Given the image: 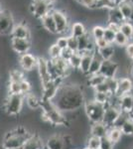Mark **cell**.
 Returning a JSON list of instances; mask_svg holds the SVG:
<instances>
[{
	"label": "cell",
	"instance_id": "cell-1",
	"mask_svg": "<svg viewBox=\"0 0 133 149\" xmlns=\"http://www.w3.org/2000/svg\"><path fill=\"white\" fill-rule=\"evenodd\" d=\"M51 102L63 113L76 111L86 102L84 92L78 85H61Z\"/></svg>",
	"mask_w": 133,
	"mask_h": 149
},
{
	"label": "cell",
	"instance_id": "cell-2",
	"mask_svg": "<svg viewBox=\"0 0 133 149\" xmlns=\"http://www.w3.org/2000/svg\"><path fill=\"white\" fill-rule=\"evenodd\" d=\"M32 135L29 133L27 129L23 126H18L12 129L5 135L2 142V148L4 149H15L23 147L24 143Z\"/></svg>",
	"mask_w": 133,
	"mask_h": 149
},
{
	"label": "cell",
	"instance_id": "cell-3",
	"mask_svg": "<svg viewBox=\"0 0 133 149\" xmlns=\"http://www.w3.org/2000/svg\"><path fill=\"white\" fill-rule=\"evenodd\" d=\"M43 109V118L53 125H65L68 123L64 113L60 111L51 100H43L41 103Z\"/></svg>",
	"mask_w": 133,
	"mask_h": 149
},
{
	"label": "cell",
	"instance_id": "cell-4",
	"mask_svg": "<svg viewBox=\"0 0 133 149\" xmlns=\"http://www.w3.org/2000/svg\"><path fill=\"white\" fill-rule=\"evenodd\" d=\"M84 111L88 116V118L93 123H96V122L102 121L103 113H104L105 107L102 104L95 102L93 100H86L84 104Z\"/></svg>",
	"mask_w": 133,
	"mask_h": 149
},
{
	"label": "cell",
	"instance_id": "cell-5",
	"mask_svg": "<svg viewBox=\"0 0 133 149\" xmlns=\"http://www.w3.org/2000/svg\"><path fill=\"white\" fill-rule=\"evenodd\" d=\"M29 8L31 14H33L34 17L39 20L54 10L53 3L48 0H33Z\"/></svg>",
	"mask_w": 133,
	"mask_h": 149
},
{
	"label": "cell",
	"instance_id": "cell-6",
	"mask_svg": "<svg viewBox=\"0 0 133 149\" xmlns=\"http://www.w3.org/2000/svg\"><path fill=\"white\" fill-rule=\"evenodd\" d=\"M24 95H9L7 97L4 107L9 115H16L22 110Z\"/></svg>",
	"mask_w": 133,
	"mask_h": 149
},
{
	"label": "cell",
	"instance_id": "cell-7",
	"mask_svg": "<svg viewBox=\"0 0 133 149\" xmlns=\"http://www.w3.org/2000/svg\"><path fill=\"white\" fill-rule=\"evenodd\" d=\"M51 13H52L56 24L57 34H66L70 26V20L67 14L61 10H58V9H54Z\"/></svg>",
	"mask_w": 133,
	"mask_h": 149
},
{
	"label": "cell",
	"instance_id": "cell-8",
	"mask_svg": "<svg viewBox=\"0 0 133 149\" xmlns=\"http://www.w3.org/2000/svg\"><path fill=\"white\" fill-rule=\"evenodd\" d=\"M14 25L15 21L10 11L2 10L0 12V36L11 35Z\"/></svg>",
	"mask_w": 133,
	"mask_h": 149
},
{
	"label": "cell",
	"instance_id": "cell-9",
	"mask_svg": "<svg viewBox=\"0 0 133 149\" xmlns=\"http://www.w3.org/2000/svg\"><path fill=\"white\" fill-rule=\"evenodd\" d=\"M38 71V74H39L41 86L49 84L51 81H53L52 77L49 73V69H48V60L45 58L39 57L37 58V67H36Z\"/></svg>",
	"mask_w": 133,
	"mask_h": 149
},
{
	"label": "cell",
	"instance_id": "cell-10",
	"mask_svg": "<svg viewBox=\"0 0 133 149\" xmlns=\"http://www.w3.org/2000/svg\"><path fill=\"white\" fill-rule=\"evenodd\" d=\"M120 111L119 107L117 105H107L105 107L104 109V113H103V117H102V123L106 125L109 128V127H112L114 125V123L116 122L117 118L119 117Z\"/></svg>",
	"mask_w": 133,
	"mask_h": 149
},
{
	"label": "cell",
	"instance_id": "cell-11",
	"mask_svg": "<svg viewBox=\"0 0 133 149\" xmlns=\"http://www.w3.org/2000/svg\"><path fill=\"white\" fill-rule=\"evenodd\" d=\"M117 72L118 64L116 62H113L112 60H102L98 74H100L101 76H103L107 80V79L116 78Z\"/></svg>",
	"mask_w": 133,
	"mask_h": 149
},
{
	"label": "cell",
	"instance_id": "cell-12",
	"mask_svg": "<svg viewBox=\"0 0 133 149\" xmlns=\"http://www.w3.org/2000/svg\"><path fill=\"white\" fill-rule=\"evenodd\" d=\"M19 65L24 72H31L37 67V57L33 54L26 53V54L19 55Z\"/></svg>",
	"mask_w": 133,
	"mask_h": 149
},
{
	"label": "cell",
	"instance_id": "cell-13",
	"mask_svg": "<svg viewBox=\"0 0 133 149\" xmlns=\"http://www.w3.org/2000/svg\"><path fill=\"white\" fill-rule=\"evenodd\" d=\"M31 47H32V42L30 39H18V38L11 39V48L18 55L29 53Z\"/></svg>",
	"mask_w": 133,
	"mask_h": 149
},
{
	"label": "cell",
	"instance_id": "cell-14",
	"mask_svg": "<svg viewBox=\"0 0 133 149\" xmlns=\"http://www.w3.org/2000/svg\"><path fill=\"white\" fill-rule=\"evenodd\" d=\"M95 46H94V41L91 39L88 33L86 35L78 38V52H94L95 51Z\"/></svg>",
	"mask_w": 133,
	"mask_h": 149
},
{
	"label": "cell",
	"instance_id": "cell-15",
	"mask_svg": "<svg viewBox=\"0 0 133 149\" xmlns=\"http://www.w3.org/2000/svg\"><path fill=\"white\" fill-rule=\"evenodd\" d=\"M117 105L119 107L120 111L123 113L129 114L132 110L133 107V97L132 93H126V95H123L121 97H118L117 100Z\"/></svg>",
	"mask_w": 133,
	"mask_h": 149
},
{
	"label": "cell",
	"instance_id": "cell-16",
	"mask_svg": "<svg viewBox=\"0 0 133 149\" xmlns=\"http://www.w3.org/2000/svg\"><path fill=\"white\" fill-rule=\"evenodd\" d=\"M117 91L115 93V97H119L123 95L131 93L133 91V81L130 78H120L117 79Z\"/></svg>",
	"mask_w": 133,
	"mask_h": 149
},
{
	"label": "cell",
	"instance_id": "cell-17",
	"mask_svg": "<svg viewBox=\"0 0 133 149\" xmlns=\"http://www.w3.org/2000/svg\"><path fill=\"white\" fill-rule=\"evenodd\" d=\"M12 38H18V39H30L31 40V32L27 25L23 23H19L14 25L11 32Z\"/></svg>",
	"mask_w": 133,
	"mask_h": 149
},
{
	"label": "cell",
	"instance_id": "cell-18",
	"mask_svg": "<svg viewBox=\"0 0 133 149\" xmlns=\"http://www.w3.org/2000/svg\"><path fill=\"white\" fill-rule=\"evenodd\" d=\"M94 52H83L79 53L81 55V65H79V70L83 74H86L88 76V70H89V66H91V60H93V57L94 55Z\"/></svg>",
	"mask_w": 133,
	"mask_h": 149
},
{
	"label": "cell",
	"instance_id": "cell-19",
	"mask_svg": "<svg viewBox=\"0 0 133 149\" xmlns=\"http://www.w3.org/2000/svg\"><path fill=\"white\" fill-rule=\"evenodd\" d=\"M64 139L63 136L60 134H55V135L50 136L46 141V149H64Z\"/></svg>",
	"mask_w": 133,
	"mask_h": 149
},
{
	"label": "cell",
	"instance_id": "cell-20",
	"mask_svg": "<svg viewBox=\"0 0 133 149\" xmlns=\"http://www.w3.org/2000/svg\"><path fill=\"white\" fill-rule=\"evenodd\" d=\"M40 21H41V24H42L43 28H44L47 32H49L50 34H57L56 24H55L52 13H49V14H47V15H45L42 19H40Z\"/></svg>",
	"mask_w": 133,
	"mask_h": 149
},
{
	"label": "cell",
	"instance_id": "cell-21",
	"mask_svg": "<svg viewBox=\"0 0 133 149\" xmlns=\"http://www.w3.org/2000/svg\"><path fill=\"white\" fill-rule=\"evenodd\" d=\"M117 7L119 8L125 21L130 22V21L133 20V5L128 0L120 3L119 5H117Z\"/></svg>",
	"mask_w": 133,
	"mask_h": 149
},
{
	"label": "cell",
	"instance_id": "cell-22",
	"mask_svg": "<svg viewBox=\"0 0 133 149\" xmlns=\"http://www.w3.org/2000/svg\"><path fill=\"white\" fill-rule=\"evenodd\" d=\"M108 127L104 125L102 122H96L93 123L91 126V135L95 136L97 138H102L107 135Z\"/></svg>",
	"mask_w": 133,
	"mask_h": 149
},
{
	"label": "cell",
	"instance_id": "cell-23",
	"mask_svg": "<svg viewBox=\"0 0 133 149\" xmlns=\"http://www.w3.org/2000/svg\"><path fill=\"white\" fill-rule=\"evenodd\" d=\"M23 149H43V143L38 135H31L24 143Z\"/></svg>",
	"mask_w": 133,
	"mask_h": 149
},
{
	"label": "cell",
	"instance_id": "cell-24",
	"mask_svg": "<svg viewBox=\"0 0 133 149\" xmlns=\"http://www.w3.org/2000/svg\"><path fill=\"white\" fill-rule=\"evenodd\" d=\"M101 62H102V60H101V58L97 55V53H96V50H95V53H94V55H93V60H91V66H89L88 77L91 76V74H98V72H100V66H101Z\"/></svg>",
	"mask_w": 133,
	"mask_h": 149
},
{
	"label": "cell",
	"instance_id": "cell-25",
	"mask_svg": "<svg viewBox=\"0 0 133 149\" xmlns=\"http://www.w3.org/2000/svg\"><path fill=\"white\" fill-rule=\"evenodd\" d=\"M88 33L84 23L81 22H75L71 27V36L76 38H79L81 36L86 35Z\"/></svg>",
	"mask_w": 133,
	"mask_h": 149
},
{
	"label": "cell",
	"instance_id": "cell-26",
	"mask_svg": "<svg viewBox=\"0 0 133 149\" xmlns=\"http://www.w3.org/2000/svg\"><path fill=\"white\" fill-rule=\"evenodd\" d=\"M96 53L97 55L101 58V60H111L112 57L114 56L115 50L111 44L107 45L104 48H101V49H96Z\"/></svg>",
	"mask_w": 133,
	"mask_h": 149
},
{
	"label": "cell",
	"instance_id": "cell-27",
	"mask_svg": "<svg viewBox=\"0 0 133 149\" xmlns=\"http://www.w3.org/2000/svg\"><path fill=\"white\" fill-rule=\"evenodd\" d=\"M124 18H123L121 12L117 6L113 7L112 9H109V14H108V22H114L117 24H121L124 22Z\"/></svg>",
	"mask_w": 133,
	"mask_h": 149
},
{
	"label": "cell",
	"instance_id": "cell-28",
	"mask_svg": "<svg viewBox=\"0 0 133 149\" xmlns=\"http://www.w3.org/2000/svg\"><path fill=\"white\" fill-rule=\"evenodd\" d=\"M24 98H26V102H27V104L30 109H39L41 107V103H42V100H40L35 93H33L31 92L30 93L26 95Z\"/></svg>",
	"mask_w": 133,
	"mask_h": 149
},
{
	"label": "cell",
	"instance_id": "cell-29",
	"mask_svg": "<svg viewBox=\"0 0 133 149\" xmlns=\"http://www.w3.org/2000/svg\"><path fill=\"white\" fill-rule=\"evenodd\" d=\"M122 132L120 130V128L118 127H115V126H112V127H109L108 128V131H107V138L109 139L112 143L116 144L118 141H120V139L122 137Z\"/></svg>",
	"mask_w": 133,
	"mask_h": 149
},
{
	"label": "cell",
	"instance_id": "cell-30",
	"mask_svg": "<svg viewBox=\"0 0 133 149\" xmlns=\"http://www.w3.org/2000/svg\"><path fill=\"white\" fill-rule=\"evenodd\" d=\"M111 97H112V95H110L109 93H102L94 92L93 100L95 102L100 103V104H102L103 107H107V105H109Z\"/></svg>",
	"mask_w": 133,
	"mask_h": 149
},
{
	"label": "cell",
	"instance_id": "cell-31",
	"mask_svg": "<svg viewBox=\"0 0 133 149\" xmlns=\"http://www.w3.org/2000/svg\"><path fill=\"white\" fill-rule=\"evenodd\" d=\"M119 32H121L128 40H131L133 38V25L132 23L128 22V21H124L120 24L119 26Z\"/></svg>",
	"mask_w": 133,
	"mask_h": 149
},
{
	"label": "cell",
	"instance_id": "cell-32",
	"mask_svg": "<svg viewBox=\"0 0 133 149\" xmlns=\"http://www.w3.org/2000/svg\"><path fill=\"white\" fill-rule=\"evenodd\" d=\"M106 79L103 76H101L100 74H91V76H88V86L91 88H94L96 86L100 85L101 83L105 81Z\"/></svg>",
	"mask_w": 133,
	"mask_h": 149
},
{
	"label": "cell",
	"instance_id": "cell-33",
	"mask_svg": "<svg viewBox=\"0 0 133 149\" xmlns=\"http://www.w3.org/2000/svg\"><path fill=\"white\" fill-rule=\"evenodd\" d=\"M81 55L79 52H75L72 53V55L69 59L68 63H69L72 70H79V65H81Z\"/></svg>",
	"mask_w": 133,
	"mask_h": 149
},
{
	"label": "cell",
	"instance_id": "cell-34",
	"mask_svg": "<svg viewBox=\"0 0 133 149\" xmlns=\"http://www.w3.org/2000/svg\"><path fill=\"white\" fill-rule=\"evenodd\" d=\"M119 128L121 130L122 134L127 136H133V121L130 118H127L121 124V126Z\"/></svg>",
	"mask_w": 133,
	"mask_h": 149
},
{
	"label": "cell",
	"instance_id": "cell-35",
	"mask_svg": "<svg viewBox=\"0 0 133 149\" xmlns=\"http://www.w3.org/2000/svg\"><path fill=\"white\" fill-rule=\"evenodd\" d=\"M25 77L20 70H12L9 74V81H16V83H20L21 81L24 80Z\"/></svg>",
	"mask_w": 133,
	"mask_h": 149
},
{
	"label": "cell",
	"instance_id": "cell-36",
	"mask_svg": "<svg viewBox=\"0 0 133 149\" xmlns=\"http://www.w3.org/2000/svg\"><path fill=\"white\" fill-rule=\"evenodd\" d=\"M113 43L118 45L119 47H125L128 43H129V40H128L121 32L118 31L117 33H115V37H114V41H113Z\"/></svg>",
	"mask_w": 133,
	"mask_h": 149
},
{
	"label": "cell",
	"instance_id": "cell-37",
	"mask_svg": "<svg viewBox=\"0 0 133 149\" xmlns=\"http://www.w3.org/2000/svg\"><path fill=\"white\" fill-rule=\"evenodd\" d=\"M20 90L21 95H24V97L32 92V85H31V83L26 78L20 81Z\"/></svg>",
	"mask_w": 133,
	"mask_h": 149
},
{
	"label": "cell",
	"instance_id": "cell-38",
	"mask_svg": "<svg viewBox=\"0 0 133 149\" xmlns=\"http://www.w3.org/2000/svg\"><path fill=\"white\" fill-rule=\"evenodd\" d=\"M114 1L113 0H96L95 1V8H107L112 9L115 7Z\"/></svg>",
	"mask_w": 133,
	"mask_h": 149
},
{
	"label": "cell",
	"instance_id": "cell-39",
	"mask_svg": "<svg viewBox=\"0 0 133 149\" xmlns=\"http://www.w3.org/2000/svg\"><path fill=\"white\" fill-rule=\"evenodd\" d=\"M100 138L91 135L86 139V147L91 149H100Z\"/></svg>",
	"mask_w": 133,
	"mask_h": 149
},
{
	"label": "cell",
	"instance_id": "cell-40",
	"mask_svg": "<svg viewBox=\"0 0 133 149\" xmlns=\"http://www.w3.org/2000/svg\"><path fill=\"white\" fill-rule=\"evenodd\" d=\"M103 34H104V27H102V26L96 25L91 29V37L93 38V40L103 38Z\"/></svg>",
	"mask_w": 133,
	"mask_h": 149
},
{
	"label": "cell",
	"instance_id": "cell-41",
	"mask_svg": "<svg viewBox=\"0 0 133 149\" xmlns=\"http://www.w3.org/2000/svg\"><path fill=\"white\" fill-rule=\"evenodd\" d=\"M49 57H50V60H55V59H58V58L61 57V53H62V50L60 49L59 47L57 46L56 44H53L51 45L50 48H49Z\"/></svg>",
	"mask_w": 133,
	"mask_h": 149
},
{
	"label": "cell",
	"instance_id": "cell-42",
	"mask_svg": "<svg viewBox=\"0 0 133 149\" xmlns=\"http://www.w3.org/2000/svg\"><path fill=\"white\" fill-rule=\"evenodd\" d=\"M106 84L108 86V90H109V93L110 95H115L117 91V84H118V80L116 78L113 79H107L106 80Z\"/></svg>",
	"mask_w": 133,
	"mask_h": 149
},
{
	"label": "cell",
	"instance_id": "cell-43",
	"mask_svg": "<svg viewBox=\"0 0 133 149\" xmlns=\"http://www.w3.org/2000/svg\"><path fill=\"white\" fill-rule=\"evenodd\" d=\"M8 90H9V95H21L20 83L9 81Z\"/></svg>",
	"mask_w": 133,
	"mask_h": 149
},
{
	"label": "cell",
	"instance_id": "cell-44",
	"mask_svg": "<svg viewBox=\"0 0 133 149\" xmlns=\"http://www.w3.org/2000/svg\"><path fill=\"white\" fill-rule=\"evenodd\" d=\"M68 49H70L72 52H78V38L68 36Z\"/></svg>",
	"mask_w": 133,
	"mask_h": 149
},
{
	"label": "cell",
	"instance_id": "cell-45",
	"mask_svg": "<svg viewBox=\"0 0 133 149\" xmlns=\"http://www.w3.org/2000/svg\"><path fill=\"white\" fill-rule=\"evenodd\" d=\"M114 37H115V33L113 31H111L110 29L108 28H104V34H103V39H104L108 44H113V41H114Z\"/></svg>",
	"mask_w": 133,
	"mask_h": 149
},
{
	"label": "cell",
	"instance_id": "cell-46",
	"mask_svg": "<svg viewBox=\"0 0 133 149\" xmlns=\"http://www.w3.org/2000/svg\"><path fill=\"white\" fill-rule=\"evenodd\" d=\"M114 143H112L109 139L107 138V136L100 138V149H114Z\"/></svg>",
	"mask_w": 133,
	"mask_h": 149
},
{
	"label": "cell",
	"instance_id": "cell-47",
	"mask_svg": "<svg viewBox=\"0 0 133 149\" xmlns=\"http://www.w3.org/2000/svg\"><path fill=\"white\" fill-rule=\"evenodd\" d=\"M55 44L57 45L61 50L67 49L68 48V36H61L60 38H58Z\"/></svg>",
	"mask_w": 133,
	"mask_h": 149
},
{
	"label": "cell",
	"instance_id": "cell-48",
	"mask_svg": "<svg viewBox=\"0 0 133 149\" xmlns=\"http://www.w3.org/2000/svg\"><path fill=\"white\" fill-rule=\"evenodd\" d=\"M94 92L96 93H109V90H108V86L107 84H106V80L105 81H103V83H101L100 85L96 86L95 88H93ZM110 95V93H109Z\"/></svg>",
	"mask_w": 133,
	"mask_h": 149
},
{
	"label": "cell",
	"instance_id": "cell-49",
	"mask_svg": "<svg viewBox=\"0 0 133 149\" xmlns=\"http://www.w3.org/2000/svg\"><path fill=\"white\" fill-rule=\"evenodd\" d=\"M93 41H94L95 49H101V48H104L105 46L109 45L103 38H100V39H97V40H93Z\"/></svg>",
	"mask_w": 133,
	"mask_h": 149
},
{
	"label": "cell",
	"instance_id": "cell-50",
	"mask_svg": "<svg viewBox=\"0 0 133 149\" xmlns=\"http://www.w3.org/2000/svg\"><path fill=\"white\" fill-rule=\"evenodd\" d=\"M79 3L84 7H88V8H95V1L96 0H79Z\"/></svg>",
	"mask_w": 133,
	"mask_h": 149
},
{
	"label": "cell",
	"instance_id": "cell-51",
	"mask_svg": "<svg viewBox=\"0 0 133 149\" xmlns=\"http://www.w3.org/2000/svg\"><path fill=\"white\" fill-rule=\"evenodd\" d=\"M72 53H75V52H72L70 49H64V50H62V53H61V57L60 58H62L63 60H65V61H69V59L71 58V56L72 55Z\"/></svg>",
	"mask_w": 133,
	"mask_h": 149
},
{
	"label": "cell",
	"instance_id": "cell-52",
	"mask_svg": "<svg viewBox=\"0 0 133 149\" xmlns=\"http://www.w3.org/2000/svg\"><path fill=\"white\" fill-rule=\"evenodd\" d=\"M119 26H120V24H117V23H114V22H108L106 28L110 29V30L113 31L114 33H117L118 31H119Z\"/></svg>",
	"mask_w": 133,
	"mask_h": 149
},
{
	"label": "cell",
	"instance_id": "cell-53",
	"mask_svg": "<svg viewBox=\"0 0 133 149\" xmlns=\"http://www.w3.org/2000/svg\"><path fill=\"white\" fill-rule=\"evenodd\" d=\"M125 51H126L127 56L130 59H133V43H128L125 46Z\"/></svg>",
	"mask_w": 133,
	"mask_h": 149
},
{
	"label": "cell",
	"instance_id": "cell-54",
	"mask_svg": "<svg viewBox=\"0 0 133 149\" xmlns=\"http://www.w3.org/2000/svg\"><path fill=\"white\" fill-rule=\"evenodd\" d=\"M114 1V3H115V5H119L120 3H122V2H124V1H126V0H113Z\"/></svg>",
	"mask_w": 133,
	"mask_h": 149
},
{
	"label": "cell",
	"instance_id": "cell-55",
	"mask_svg": "<svg viewBox=\"0 0 133 149\" xmlns=\"http://www.w3.org/2000/svg\"><path fill=\"white\" fill-rule=\"evenodd\" d=\"M129 118L133 121V111H132V112H130V113H129Z\"/></svg>",
	"mask_w": 133,
	"mask_h": 149
},
{
	"label": "cell",
	"instance_id": "cell-56",
	"mask_svg": "<svg viewBox=\"0 0 133 149\" xmlns=\"http://www.w3.org/2000/svg\"><path fill=\"white\" fill-rule=\"evenodd\" d=\"M128 1H129V2H130V3H131V4H132V5H133V0H128Z\"/></svg>",
	"mask_w": 133,
	"mask_h": 149
},
{
	"label": "cell",
	"instance_id": "cell-57",
	"mask_svg": "<svg viewBox=\"0 0 133 149\" xmlns=\"http://www.w3.org/2000/svg\"><path fill=\"white\" fill-rule=\"evenodd\" d=\"M48 1H50V2H52V3H53V2H54L55 0H48Z\"/></svg>",
	"mask_w": 133,
	"mask_h": 149
},
{
	"label": "cell",
	"instance_id": "cell-58",
	"mask_svg": "<svg viewBox=\"0 0 133 149\" xmlns=\"http://www.w3.org/2000/svg\"><path fill=\"white\" fill-rule=\"evenodd\" d=\"M2 10H3V9H2V7H1V5H0V12H1Z\"/></svg>",
	"mask_w": 133,
	"mask_h": 149
},
{
	"label": "cell",
	"instance_id": "cell-59",
	"mask_svg": "<svg viewBox=\"0 0 133 149\" xmlns=\"http://www.w3.org/2000/svg\"><path fill=\"white\" fill-rule=\"evenodd\" d=\"M1 149H4V148H1ZM15 149H23V147H20V148H15Z\"/></svg>",
	"mask_w": 133,
	"mask_h": 149
},
{
	"label": "cell",
	"instance_id": "cell-60",
	"mask_svg": "<svg viewBox=\"0 0 133 149\" xmlns=\"http://www.w3.org/2000/svg\"><path fill=\"white\" fill-rule=\"evenodd\" d=\"M84 149H91V148H88V147H86H86H84Z\"/></svg>",
	"mask_w": 133,
	"mask_h": 149
},
{
	"label": "cell",
	"instance_id": "cell-61",
	"mask_svg": "<svg viewBox=\"0 0 133 149\" xmlns=\"http://www.w3.org/2000/svg\"><path fill=\"white\" fill-rule=\"evenodd\" d=\"M132 60H133V59H132Z\"/></svg>",
	"mask_w": 133,
	"mask_h": 149
}]
</instances>
